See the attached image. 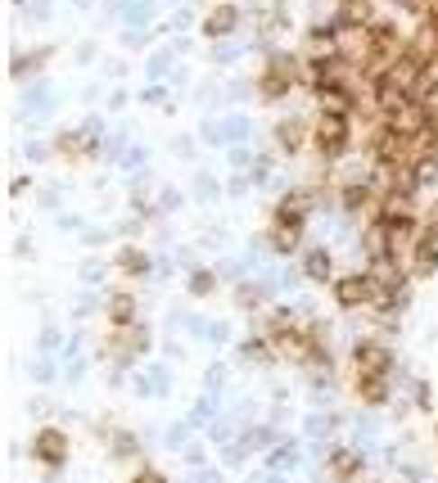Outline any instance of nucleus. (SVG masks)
I'll return each instance as SVG.
<instances>
[{
  "instance_id": "obj_1",
  "label": "nucleus",
  "mask_w": 438,
  "mask_h": 483,
  "mask_svg": "<svg viewBox=\"0 0 438 483\" xmlns=\"http://www.w3.org/2000/svg\"><path fill=\"white\" fill-rule=\"evenodd\" d=\"M294 87H307V59L294 50H276L267 55V64L258 68V100L280 105Z\"/></svg>"
},
{
  "instance_id": "obj_2",
  "label": "nucleus",
  "mask_w": 438,
  "mask_h": 483,
  "mask_svg": "<svg viewBox=\"0 0 438 483\" xmlns=\"http://www.w3.org/2000/svg\"><path fill=\"white\" fill-rule=\"evenodd\" d=\"M352 141H357V123L352 118H343V114H316L312 118V154L325 168H334L352 150Z\"/></svg>"
},
{
  "instance_id": "obj_3",
  "label": "nucleus",
  "mask_w": 438,
  "mask_h": 483,
  "mask_svg": "<svg viewBox=\"0 0 438 483\" xmlns=\"http://www.w3.org/2000/svg\"><path fill=\"white\" fill-rule=\"evenodd\" d=\"M348 370H352V379H388V375H393V348H388L384 339L366 334V339L352 343Z\"/></svg>"
},
{
  "instance_id": "obj_4",
  "label": "nucleus",
  "mask_w": 438,
  "mask_h": 483,
  "mask_svg": "<svg viewBox=\"0 0 438 483\" xmlns=\"http://www.w3.org/2000/svg\"><path fill=\"white\" fill-rule=\"evenodd\" d=\"M375 294H379L375 271H348V276H334V285H330V298H334V307H339V312L370 307V303H375Z\"/></svg>"
},
{
  "instance_id": "obj_5",
  "label": "nucleus",
  "mask_w": 438,
  "mask_h": 483,
  "mask_svg": "<svg viewBox=\"0 0 438 483\" xmlns=\"http://www.w3.org/2000/svg\"><path fill=\"white\" fill-rule=\"evenodd\" d=\"M312 208H316V186H289V190L276 199L271 222H285V226H307Z\"/></svg>"
},
{
  "instance_id": "obj_6",
  "label": "nucleus",
  "mask_w": 438,
  "mask_h": 483,
  "mask_svg": "<svg viewBox=\"0 0 438 483\" xmlns=\"http://www.w3.org/2000/svg\"><path fill=\"white\" fill-rule=\"evenodd\" d=\"M145 348H150V330H145L141 321H132V325H109V343H105V352H109L114 361L132 366Z\"/></svg>"
},
{
  "instance_id": "obj_7",
  "label": "nucleus",
  "mask_w": 438,
  "mask_h": 483,
  "mask_svg": "<svg viewBox=\"0 0 438 483\" xmlns=\"http://www.w3.org/2000/svg\"><path fill=\"white\" fill-rule=\"evenodd\" d=\"M68 433L64 429H55V424H46V429H37L32 433V460L41 465V469H64L68 465Z\"/></svg>"
},
{
  "instance_id": "obj_8",
  "label": "nucleus",
  "mask_w": 438,
  "mask_h": 483,
  "mask_svg": "<svg viewBox=\"0 0 438 483\" xmlns=\"http://www.w3.org/2000/svg\"><path fill=\"white\" fill-rule=\"evenodd\" d=\"M271 141L280 145V154L298 159L303 150H312V127H307L303 118H280V123H276V132H271Z\"/></svg>"
},
{
  "instance_id": "obj_9",
  "label": "nucleus",
  "mask_w": 438,
  "mask_h": 483,
  "mask_svg": "<svg viewBox=\"0 0 438 483\" xmlns=\"http://www.w3.org/2000/svg\"><path fill=\"white\" fill-rule=\"evenodd\" d=\"M235 28H240V5H235V0H217V5L204 14V28H199V32H204L208 41H226Z\"/></svg>"
},
{
  "instance_id": "obj_10",
  "label": "nucleus",
  "mask_w": 438,
  "mask_h": 483,
  "mask_svg": "<svg viewBox=\"0 0 438 483\" xmlns=\"http://www.w3.org/2000/svg\"><path fill=\"white\" fill-rule=\"evenodd\" d=\"M406 271H411V280H429L438 271V240H429L420 231L415 244H411V253H406Z\"/></svg>"
},
{
  "instance_id": "obj_11",
  "label": "nucleus",
  "mask_w": 438,
  "mask_h": 483,
  "mask_svg": "<svg viewBox=\"0 0 438 483\" xmlns=\"http://www.w3.org/2000/svg\"><path fill=\"white\" fill-rule=\"evenodd\" d=\"M325 478H330V483H357V478H361V456H357L352 447H334V451L325 456Z\"/></svg>"
},
{
  "instance_id": "obj_12",
  "label": "nucleus",
  "mask_w": 438,
  "mask_h": 483,
  "mask_svg": "<svg viewBox=\"0 0 438 483\" xmlns=\"http://www.w3.org/2000/svg\"><path fill=\"white\" fill-rule=\"evenodd\" d=\"M312 96H316V114H343V118L357 114V96L348 87H316Z\"/></svg>"
},
{
  "instance_id": "obj_13",
  "label": "nucleus",
  "mask_w": 438,
  "mask_h": 483,
  "mask_svg": "<svg viewBox=\"0 0 438 483\" xmlns=\"http://www.w3.org/2000/svg\"><path fill=\"white\" fill-rule=\"evenodd\" d=\"M303 231L307 226H285V222H267V244L280 253V258H294L303 253Z\"/></svg>"
},
{
  "instance_id": "obj_14",
  "label": "nucleus",
  "mask_w": 438,
  "mask_h": 483,
  "mask_svg": "<svg viewBox=\"0 0 438 483\" xmlns=\"http://www.w3.org/2000/svg\"><path fill=\"white\" fill-rule=\"evenodd\" d=\"M55 154L68 159V163H82V159L96 154V136H91V132H64V136L55 141Z\"/></svg>"
},
{
  "instance_id": "obj_15",
  "label": "nucleus",
  "mask_w": 438,
  "mask_h": 483,
  "mask_svg": "<svg viewBox=\"0 0 438 483\" xmlns=\"http://www.w3.org/2000/svg\"><path fill=\"white\" fill-rule=\"evenodd\" d=\"M114 267H118V276H127V280H145L154 262H150V253H145V249L127 244V249H118V253H114Z\"/></svg>"
},
{
  "instance_id": "obj_16",
  "label": "nucleus",
  "mask_w": 438,
  "mask_h": 483,
  "mask_svg": "<svg viewBox=\"0 0 438 483\" xmlns=\"http://www.w3.org/2000/svg\"><path fill=\"white\" fill-rule=\"evenodd\" d=\"M303 276L312 285H334V253L330 249H307L303 253Z\"/></svg>"
},
{
  "instance_id": "obj_17",
  "label": "nucleus",
  "mask_w": 438,
  "mask_h": 483,
  "mask_svg": "<svg viewBox=\"0 0 438 483\" xmlns=\"http://www.w3.org/2000/svg\"><path fill=\"white\" fill-rule=\"evenodd\" d=\"M105 316H109V325H132L136 321V294L132 289H114L109 303H105Z\"/></svg>"
},
{
  "instance_id": "obj_18",
  "label": "nucleus",
  "mask_w": 438,
  "mask_h": 483,
  "mask_svg": "<svg viewBox=\"0 0 438 483\" xmlns=\"http://www.w3.org/2000/svg\"><path fill=\"white\" fill-rule=\"evenodd\" d=\"M50 55H55L50 46H37V50H28V55H14V59H10V77H19V82H23V77H32L37 68H46V64H50Z\"/></svg>"
},
{
  "instance_id": "obj_19",
  "label": "nucleus",
  "mask_w": 438,
  "mask_h": 483,
  "mask_svg": "<svg viewBox=\"0 0 438 483\" xmlns=\"http://www.w3.org/2000/svg\"><path fill=\"white\" fill-rule=\"evenodd\" d=\"M361 406H388V379H352Z\"/></svg>"
},
{
  "instance_id": "obj_20",
  "label": "nucleus",
  "mask_w": 438,
  "mask_h": 483,
  "mask_svg": "<svg viewBox=\"0 0 438 483\" xmlns=\"http://www.w3.org/2000/svg\"><path fill=\"white\" fill-rule=\"evenodd\" d=\"M411 186H415V190H429V186H438V154H429V159L411 163Z\"/></svg>"
},
{
  "instance_id": "obj_21",
  "label": "nucleus",
  "mask_w": 438,
  "mask_h": 483,
  "mask_svg": "<svg viewBox=\"0 0 438 483\" xmlns=\"http://www.w3.org/2000/svg\"><path fill=\"white\" fill-rule=\"evenodd\" d=\"M109 451H114L118 460H136V456H141V442H136V433L118 429V433H109Z\"/></svg>"
},
{
  "instance_id": "obj_22",
  "label": "nucleus",
  "mask_w": 438,
  "mask_h": 483,
  "mask_svg": "<svg viewBox=\"0 0 438 483\" xmlns=\"http://www.w3.org/2000/svg\"><path fill=\"white\" fill-rule=\"evenodd\" d=\"M186 285H190V294H195V298H208V294H217V276H213L208 267H195Z\"/></svg>"
},
{
  "instance_id": "obj_23",
  "label": "nucleus",
  "mask_w": 438,
  "mask_h": 483,
  "mask_svg": "<svg viewBox=\"0 0 438 483\" xmlns=\"http://www.w3.org/2000/svg\"><path fill=\"white\" fill-rule=\"evenodd\" d=\"M132 483H168V478H163V469H154V465H141V469L132 474Z\"/></svg>"
},
{
  "instance_id": "obj_24",
  "label": "nucleus",
  "mask_w": 438,
  "mask_h": 483,
  "mask_svg": "<svg viewBox=\"0 0 438 483\" xmlns=\"http://www.w3.org/2000/svg\"><path fill=\"white\" fill-rule=\"evenodd\" d=\"M420 231H424L429 240H438V204H433V208H424V217H420Z\"/></svg>"
},
{
  "instance_id": "obj_25",
  "label": "nucleus",
  "mask_w": 438,
  "mask_h": 483,
  "mask_svg": "<svg viewBox=\"0 0 438 483\" xmlns=\"http://www.w3.org/2000/svg\"><path fill=\"white\" fill-rule=\"evenodd\" d=\"M235 298H240V307H258V303H262L258 285H240V294H235Z\"/></svg>"
},
{
  "instance_id": "obj_26",
  "label": "nucleus",
  "mask_w": 438,
  "mask_h": 483,
  "mask_svg": "<svg viewBox=\"0 0 438 483\" xmlns=\"http://www.w3.org/2000/svg\"><path fill=\"white\" fill-rule=\"evenodd\" d=\"M411 393H415V406H420V411H429V384H424V379H415V384H411Z\"/></svg>"
},
{
  "instance_id": "obj_27",
  "label": "nucleus",
  "mask_w": 438,
  "mask_h": 483,
  "mask_svg": "<svg viewBox=\"0 0 438 483\" xmlns=\"http://www.w3.org/2000/svg\"><path fill=\"white\" fill-rule=\"evenodd\" d=\"M14 5H23V0H14Z\"/></svg>"
},
{
  "instance_id": "obj_28",
  "label": "nucleus",
  "mask_w": 438,
  "mask_h": 483,
  "mask_svg": "<svg viewBox=\"0 0 438 483\" xmlns=\"http://www.w3.org/2000/svg\"><path fill=\"white\" fill-rule=\"evenodd\" d=\"M375 483H384V478H375Z\"/></svg>"
},
{
  "instance_id": "obj_29",
  "label": "nucleus",
  "mask_w": 438,
  "mask_h": 483,
  "mask_svg": "<svg viewBox=\"0 0 438 483\" xmlns=\"http://www.w3.org/2000/svg\"><path fill=\"white\" fill-rule=\"evenodd\" d=\"M433 438H438V429H433Z\"/></svg>"
}]
</instances>
